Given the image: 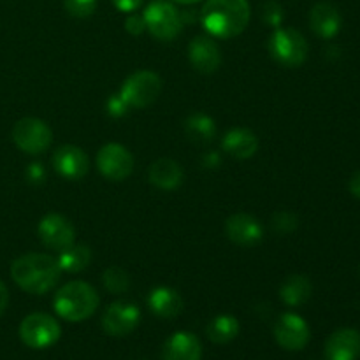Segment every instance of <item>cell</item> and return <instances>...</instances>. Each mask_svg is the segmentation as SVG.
<instances>
[{"label":"cell","mask_w":360,"mask_h":360,"mask_svg":"<svg viewBox=\"0 0 360 360\" xmlns=\"http://www.w3.org/2000/svg\"><path fill=\"white\" fill-rule=\"evenodd\" d=\"M60 269L56 259L46 253H27L11 264V276L14 283L25 292L42 295L51 290L60 280Z\"/></svg>","instance_id":"1"},{"label":"cell","mask_w":360,"mask_h":360,"mask_svg":"<svg viewBox=\"0 0 360 360\" xmlns=\"http://www.w3.org/2000/svg\"><path fill=\"white\" fill-rule=\"evenodd\" d=\"M250 14L248 0H207L200 11V21L213 37L231 39L245 32Z\"/></svg>","instance_id":"2"},{"label":"cell","mask_w":360,"mask_h":360,"mask_svg":"<svg viewBox=\"0 0 360 360\" xmlns=\"http://www.w3.org/2000/svg\"><path fill=\"white\" fill-rule=\"evenodd\" d=\"M98 306V295L91 285L84 281H69L55 295L53 308L60 319L67 322H83L90 319Z\"/></svg>","instance_id":"3"},{"label":"cell","mask_w":360,"mask_h":360,"mask_svg":"<svg viewBox=\"0 0 360 360\" xmlns=\"http://www.w3.org/2000/svg\"><path fill=\"white\" fill-rule=\"evenodd\" d=\"M269 53L283 67H299L308 56V42L295 28H276L269 39Z\"/></svg>","instance_id":"4"},{"label":"cell","mask_w":360,"mask_h":360,"mask_svg":"<svg viewBox=\"0 0 360 360\" xmlns=\"http://www.w3.org/2000/svg\"><path fill=\"white\" fill-rule=\"evenodd\" d=\"M62 336V329L56 319L48 313H32L20 323V338L28 348L44 350L53 347Z\"/></svg>","instance_id":"5"},{"label":"cell","mask_w":360,"mask_h":360,"mask_svg":"<svg viewBox=\"0 0 360 360\" xmlns=\"http://www.w3.org/2000/svg\"><path fill=\"white\" fill-rule=\"evenodd\" d=\"M160 91V76L151 72V70H139V72H134L132 76L123 81L120 95L129 104L130 109H143L157 101Z\"/></svg>","instance_id":"6"},{"label":"cell","mask_w":360,"mask_h":360,"mask_svg":"<svg viewBox=\"0 0 360 360\" xmlns=\"http://www.w3.org/2000/svg\"><path fill=\"white\" fill-rule=\"evenodd\" d=\"M143 18L150 34L158 41H172L181 32L178 9L167 0H153L148 4Z\"/></svg>","instance_id":"7"},{"label":"cell","mask_w":360,"mask_h":360,"mask_svg":"<svg viewBox=\"0 0 360 360\" xmlns=\"http://www.w3.org/2000/svg\"><path fill=\"white\" fill-rule=\"evenodd\" d=\"M13 141L25 153L39 155L51 146L53 132L42 120L21 118L13 129Z\"/></svg>","instance_id":"8"},{"label":"cell","mask_w":360,"mask_h":360,"mask_svg":"<svg viewBox=\"0 0 360 360\" xmlns=\"http://www.w3.org/2000/svg\"><path fill=\"white\" fill-rule=\"evenodd\" d=\"M97 167L104 178L111 181H123L132 174L134 157L122 144H104L97 153Z\"/></svg>","instance_id":"9"},{"label":"cell","mask_w":360,"mask_h":360,"mask_svg":"<svg viewBox=\"0 0 360 360\" xmlns=\"http://www.w3.org/2000/svg\"><path fill=\"white\" fill-rule=\"evenodd\" d=\"M309 326L295 313H283L274 326V340L288 352H299L309 343Z\"/></svg>","instance_id":"10"},{"label":"cell","mask_w":360,"mask_h":360,"mask_svg":"<svg viewBox=\"0 0 360 360\" xmlns=\"http://www.w3.org/2000/svg\"><path fill=\"white\" fill-rule=\"evenodd\" d=\"M39 238H41L42 245L55 252H62V250L69 248L74 245L76 239V231H74L72 224L67 220L65 217L56 213H49L39 221Z\"/></svg>","instance_id":"11"},{"label":"cell","mask_w":360,"mask_h":360,"mask_svg":"<svg viewBox=\"0 0 360 360\" xmlns=\"http://www.w3.org/2000/svg\"><path fill=\"white\" fill-rule=\"evenodd\" d=\"M141 322V311L130 302H112L102 316V329L115 338L134 333Z\"/></svg>","instance_id":"12"},{"label":"cell","mask_w":360,"mask_h":360,"mask_svg":"<svg viewBox=\"0 0 360 360\" xmlns=\"http://www.w3.org/2000/svg\"><path fill=\"white\" fill-rule=\"evenodd\" d=\"M51 164L62 178L76 181V179L86 176L88 169H90V158H88V155L81 148L65 144V146H60L53 153Z\"/></svg>","instance_id":"13"},{"label":"cell","mask_w":360,"mask_h":360,"mask_svg":"<svg viewBox=\"0 0 360 360\" xmlns=\"http://www.w3.org/2000/svg\"><path fill=\"white\" fill-rule=\"evenodd\" d=\"M229 239L239 246H255L264 239V227L255 217L248 213H236L225 221Z\"/></svg>","instance_id":"14"},{"label":"cell","mask_w":360,"mask_h":360,"mask_svg":"<svg viewBox=\"0 0 360 360\" xmlns=\"http://www.w3.org/2000/svg\"><path fill=\"white\" fill-rule=\"evenodd\" d=\"M188 58L193 69L202 74H211L220 67L221 53L214 39L210 35H197L188 44Z\"/></svg>","instance_id":"15"},{"label":"cell","mask_w":360,"mask_h":360,"mask_svg":"<svg viewBox=\"0 0 360 360\" xmlns=\"http://www.w3.org/2000/svg\"><path fill=\"white\" fill-rule=\"evenodd\" d=\"M202 359V345L199 338L192 333H174L164 345L162 360H200Z\"/></svg>","instance_id":"16"},{"label":"cell","mask_w":360,"mask_h":360,"mask_svg":"<svg viewBox=\"0 0 360 360\" xmlns=\"http://www.w3.org/2000/svg\"><path fill=\"white\" fill-rule=\"evenodd\" d=\"M360 357V334L355 329H340L326 343L327 360H357Z\"/></svg>","instance_id":"17"},{"label":"cell","mask_w":360,"mask_h":360,"mask_svg":"<svg viewBox=\"0 0 360 360\" xmlns=\"http://www.w3.org/2000/svg\"><path fill=\"white\" fill-rule=\"evenodd\" d=\"M341 23H343V20H341L340 11L330 2L315 4L311 13H309L311 30L322 39L336 37L338 32L341 30Z\"/></svg>","instance_id":"18"},{"label":"cell","mask_w":360,"mask_h":360,"mask_svg":"<svg viewBox=\"0 0 360 360\" xmlns=\"http://www.w3.org/2000/svg\"><path fill=\"white\" fill-rule=\"evenodd\" d=\"M221 148L231 157L245 160L253 157L259 150V139L248 129H231L221 139Z\"/></svg>","instance_id":"19"},{"label":"cell","mask_w":360,"mask_h":360,"mask_svg":"<svg viewBox=\"0 0 360 360\" xmlns=\"http://www.w3.org/2000/svg\"><path fill=\"white\" fill-rule=\"evenodd\" d=\"M148 306L151 311L160 319H174L181 313L183 299L174 288L171 287H157L148 295Z\"/></svg>","instance_id":"20"},{"label":"cell","mask_w":360,"mask_h":360,"mask_svg":"<svg viewBox=\"0 0 360 360\" xmlns=\"http://www.w3.org/2000/svg\"><path fill=\"white\" fill-rule=\"evenodd\" d=\"M150 181L160 190H174L183 181V169L171 158H158L150 167Z\"/></svg>","instance_id":"21"},{"label":"cell","mask_w":360,"mask_h":360,"mask_svg":"<svg viewBox=\"0 0 360 360\" xmlns=\"http://www.w3.org/2000/svg\"><path fill=\"white\" fill-rule=\"evenodd\" d=\"M311 292L313 285L308 276H304V274H292V276H288L281 283L280 297L290 308H299L304 302H308V299L311 297Z\"/></svg>","instance_id":"22"},{"label":"cell","mask_w":360,"mask_h":360,"mask_svg":"<svg viewBox=\"0 0 360 360\" xmlns=\"http://www.w3.org/2000/svg\"><path fill=\"white\" fill-rule=\"evenodd\" d=\"M206 334L210 341L217 345L231 343L239 334V322L232 315H218L207 323Z\"/></svg>","instance_id":"23"},{"label":"cell","mask_w":360,"mask_h":360,"mask_svg":"<svg viewBox=\"0 0 360 360\" xmlns=\"http://www.w3.org/2000/svg\"><path fill=\"white\" fill-rule=\"evenodd\" d=\"M186 136L193 141V143L206 144L211 143L217 136V123L211 116L204 115V112H195L190 116L185 123Z\"/></svg>","instance_id":"24"},{"label":"cell","mask_w":360,"mask_h":360,"mask_svg":"<svg viewBox=\"0 0 360 360\" xmlns=\"http://www.w3.org/2000/svg\"><path fill=\"white\" fill-rule=\"evenodd\" d=\"M58 253L56 262H58L60 269L67 271V273H79L90 266L91 250L86 245H70L69 248Z\"/></svg>","instance_id":"25"},{"label":"cell","mask_w":360,"mask_h":360,"mask_svg":"<svg viewBox=\"0 0 360 360\" xmlns=\"http://www.w3.org/2000/svg\"><path fill=\"white\" fill-rule=\"evenodd\" d=\"M102 283H104L105 290L111 294H123L129 290L130 278L122 267H109L102 274Z\"/></svg>","instance_id":"26"},{"label":"cell","mask_w":360,"mask_h":360,"mask_svg":"<svg viewBox=\"0 0 360 360\" xmlns=\"http://www.w3.org/2000/svg\"><path fill=\"white\" fill-rule=\"evenodd\" d=\"M67 13L74 18H88L95 13L97 0H63Z\"/></svg>","instance_id":"27"},{"label":"cell","mask_w":360,"mask_h":360,"mask_svg":"<svg viewBox=\"0 0 360 360\" xmlns=\"http://www.w3.org/2000/svg\"><path fill=\"white\" fill-rule=\"evenodd\" d=\"M283 7L280 6L278 2H274V0H271V2H266L262 7V20L266 21L267 25H271V27H276L280 28L281 21H283Z\"/></svg>","instance_id":"28"},{"label":"cell","mask_w":360,"mask_h":360,"mask_svg":"<svg viewBox=\"0 0 360 360\" xmlns=\"http://www.w3.org/2000/svg\"><path fill=\"white\" fill-rule=\"evenodd\" d=\"M273 227L280 234H288V232H294L295 227H297V218H295V214L283 211V213L274 214Z\"/></svg>","instance_id":"29"},{"label":"cell","mask_w":360,"mask_h":360,"mask_svg":"<svg viewBox=\"0 0 360 360\" xmlns=\"http://www.w3.org/2000/svg\"><path fill=\"white\" fill-rule=\"evenodd\" d=\"M129 109H130L129 104L123 101L120 94L111 95V97L108 98V112L111 116H115V118H122V116H125L127 112H129Z\"/></svg>","instance_id":"30"},{"label":"cell","mask_w":360,"mask_h":360,"mask_svg":"<svg viewBox=\"0 0 360 360\" xmlns=\"http://www.w3.org/2000/svg\"><path fill=\"white\" fill-rule=\"evenodd\" d=\"M125 28L130 35H141L146 30V23H144L143 16H137V14H130L125 21Z\"/></svg>","instance_id":"31"},{"label":"cell","mask_w":360,"mask_h":360,"mask_svg":"<svg viewBox=\"0 0 360 360\" xmlns=\"http://www.w3.org/2000/svg\"><path fill=\"white\" fill-rule=\"evenodd\" d=\"M112 4L122 13H134L136 9H139L143 0H112Z\"/></svg>","instance_id":"32"},{"label":"cell","mask_w":360,"mask_h":360,"mask_svg":"<svg viewBox=\"0 0 360 360\" xmlns=\"http://www.w3.org/2000/svg\"><path fill=\"white\" fill-rule=\"evenodd\" d=\"M28 178L32 181H42L44 179V169H42L41 164H32L28 167Z\"/></svg>","instance_id":"33"},{"label":"cell","mask_w":360,"mask_h":360,"mask_svg":"<svg viewBox=\"0 0 360 360\" xmlns=\"http://www.w3.org/2000/svg\"><path fill=\"white\" fill-rule=\"evenodd\" d=\"M7 304H9V292H7L6 285L0 281V316H2L4 311L7 309Z\"/></svg>","instance_id":"34"},{"label":"cell","mask_w":360,"mask_h":360,"mask_svg":"<svg viewBox=\"0 0 360 360\" xmlns=\"http://www.w3.org/2000/svg\"><path fill=\"white\" fill-rule=\"evenodd\" d=\"M348 188H350L352 195L357 197V199H360V171L355 172V174L352 176L350 185H348Z\"/></svg>","instance_id":"35"},{"label":"cell","mask_w":360,"mask_h":360,"mask_svg":"<svg viewBox=\"0 0 360 360\" xmlns=\"http://www.w3.org/2000/svg\"><path fill=\"white\" fill-rule=\"evenodd\" d=\"M172 2H178V4H183V6H192V4H197V2H202V0H172Z\"/></svg>","instance_id":"36"},{"label":"cell","mask_w":360,"mask_h":360,"mask_svg":"<svg viewBox=\"0 0 360 360\" xmlns=\"http://www.w3.org/2000/svg\"><path fill=\"white\" fill-rule=\"evenodd\" d=\"M136 360H144V359H136Z\"/></svg>","instance_id":"37"}]
</instances>
